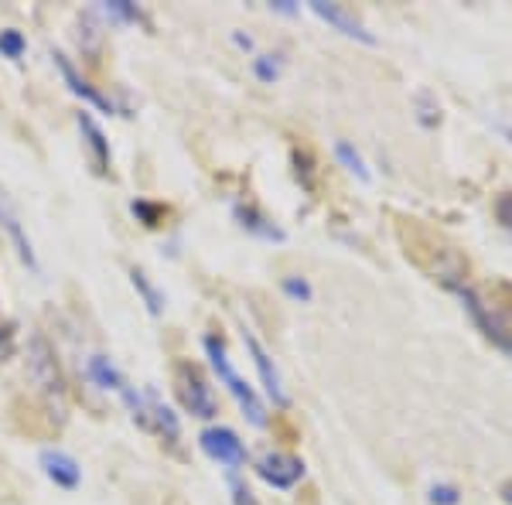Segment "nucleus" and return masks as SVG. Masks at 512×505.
<instances>
[{
  "label": "nucleus",
  "mask_w": 512,
  "mask_h": 505,
  "mask_svg": "<svg viewBox=\"0 0 512 505\" xmlns=\"http://www.w3.org/2000/svg\"><path fill=\"white\" fill-rule=\"evenodd\" d=\"M134 215H140L144 226H161V219L168 215L164 205H151V201H134Z\"/></svg>",
  "instance_id": "nucleus-18"
},
{
  "label": "nucleus",
  "mask_w": 512,
  "mask_h": 505,
  "mask_svg": "<svg viewBox=\"0 0 512 505\" xmlns=\"http://www.w3.org/2000/svg\"><path fill=\"white\" fill-rule=\"evenodd\" d=\"M24 48H28V42H24L21 31H0V55L4 59H21Z\"/></svg>",
  "instance_id": "nucleus-17"
},
{
  "label": "nucleus",
  "mask_w": 512,
  "mask_h": 505,
  "mask_svg": "<svg viewBox=\"0 0 512 505\" xmlns=\"http://www.w3.org/2000/svg\"><path fill=\"white\" fill-rule=\"evenodd\" d=\"M86 372L93 376L96 386H103V389H116L120 397H124L126 389H130V386L124 383V376H120V372L113 369V362H109L107 355H93V359L86 362Z\"/></svg>",
  "instance_id": "nucleus-12"
},
{
  "label": "nucleus",
  "mask_w": 512,
  "mask_h": 505,
  "mask_svg": "<svg viewBox=\"0 0 512 505\" xmlns=\"http://www.w3.org/2000/svg\"><path fill=\"white\" fill-rule=\"evenodd\" d=\"M335 157H339L341 164L356 174L358 182H369V168H366V161H362V157H358V154L352 151L345 140H339V144H335Z\"/></svg>",
  "instance_id": "nucleus-16"
},
{
  "label": "nucleus",
  "mask_w": 512,
  "mask_h": 505,
  "mask_svg": "<svg viewBox=\"0 0 512 505\" xmlns=\"http://www.w3.org/2000/svg\"><path fill=\"white\" fill-rule=\"evenodd\" d=\"M199 444H202V451L209 454V458L219 461V464H226L229 472H236V468L247 464V447H243V441H239L229 427H205L202 437H199Z\"/></svg>",
  "instance_id": "nucleus-4"
},
{
  "label": "nucleus",
  "mask_w": 512,
  "mask_h": 505,
  "mask_svg": "<svg viewBox=\"0 0 512 505\" xmlns=\"http://www.w3.org/2000/svg\"><path fill=\"white\" fill-rule=\"evenodd\" d=\"M311 11L321 17V21H328L331 28H339L345 38H356V42H366V45H376V38L369 34V31L358 24L356 17H349L341 7H335V4H325V0H311Z\"/></svg>",
  "instance_id": "nucleus-7"
},
{
  "label": "nucleus",
  "mask_w": 512,
  "mask_h": 505,
  "mask_svg": "<svg viewBox=\"0 0 512 505\" xmlns=\"http://www.w3.org/2000/svg\"><path fill=\"white\" fill-rule=\"evenodd\" d=\"M103 11L113 17H124V21H137L140 11L134 7V4H126V0H109V4H103Z\"/></svg>",
  "instance_id": "nucleus-19"
},
{
  "label": "nucleus",
  "mask_w": 512,
  "mask_h": 505,
  "mask_svg": "<svg viewBox=\"0 0 512 505\" xmlns=\"http://www.w3.org/2000/svg\"><path fill=\"white\" fill-rule=\"evenodd\" d=\"M0 226L7 229V236H11V243H14L17 257L28 263L32 270H38V260H34V249H32V239H28V232H24V226H21V219H17V212L7 205V199H4V192H0Z\"/></svg>",
  "instance_id": "nucleus-9"
},
{
  "label": "nucleus",
  "mask_w": 512,
  "mask_h": 505,
  "mask_svg": "<svg viewBox=\"0 0 512 505\" xmlns=\"http://www.w3.org/2000/svg\"><path fill=\"white\" fill-rule=\"evenodd\" d=\"M236 219L243 222V229L256 232V236H264V239H284V232L277 229V226H266V219H260V215L253 212V209H243V205H236Z\"/></svg>",
  "instance_id": "nucleus-13"
},
{
  "label": "nucleus",
  "mask_w": 512,
  "mask_h": 505,
  "mask_svg": "<svg viewBox=\"0 0 512 505\" xmlns=\"http://www.w3.org/2000/svg\"><path fill=\"white\" fill-rule=\"evenodd\" d=\"M233 499H236V505H256L253 491H249L247 485H239V482H233Z\"/></svg>",
  "instance_id": "nucleus-24"
},
{
  "label": "nucleus",
  "mask_w": 512,
  "mask_h": 505,
  "mask_svg": "<svg viewBox=\"0 0 512 505\" xmlns=\"http://www.w3.org/2000/svg\"><path fill=\"white\" fill-rule=\"evenodd\" d=\"M496 212H498V219L512 229V195H502V199H498Z\"/></svg>",
  "instance_id": "nucleus-23"
},
{
  "label": "nucleus",
  "mask_w": 512,
  "mask_h": 505,
  "mask_svg": "<svg viewBox=\"0 0 512 505\" xmlns=\"http://www.w3.org/2000/svg\"><path fill=\"white\" fill-rule=\"evenodd\" d=\"M130 280H134V287H137L140 297H144L147 311H151V314H161V307H164V297H161L154 284L147 280V274H144V270H130Z\"/></svg>",
  "instance_id": "nucleus-15"
},
{
  "label": "nucleus",
  "mask_w": 512,
  "mask_h": 505,
  "mask_svg": "<svg viewBox=\"0 0 512 505\" xmlns=\"http://www.w3.org/2000/svg\"><path fill=\"white\" fill-rule=\"evenodd\" d=\"M205 352H209V362H212V369H216V376L226 383V389L236 397V403L243 407V414L249 416V424H253V427H264L266 424L264 403H260V397L253 393V386H249L247 379H243V376L233 369L229 355H226V345H222V338H216V335L205 338Z\"/></svg>",
  "instance_id": "nucleus-1"
},
{
  "label": "nucleus",
  "mask_w": 512,
  "mask_h": 505,
  "mask_svg": "<svg viewBox=\"0 0 512 505\" xmlns=\"http://www.w3.org/2000/svg\"><path fill=\"white\" fill-rule=\"evenodd\" d=\"M502 499H506V505H512V485H506V489H502Z\"/></svg>",
  "instance_id": "nucleus-25"
},
{
  "label": "nucleus",
  "mask_w": 512,
  "mask_h": 505,
  "mask_svg": "<svg viewBox=\"0 0 512 505\" xmlns=\"http://www.w3.org/2000/svg\"><path fill=\"white\" fill-rule=\"evenodd\" d=\"M431 502L434 505H458V489H451V485H434V489H431Z\"/></svg>",
  "instance_id": "nucleus-21"
},
{
  "label": "nucleus",
  "mask_w": 512,
  "mask_h": 505,
  "mask_svg": "<svg viewBox=\"0 0 512 505\" xmlns=\"http://www.w3.org/2000/svg\"><path fill=\"white\" fill-rule=\"evenodd\" d=\"M28 372L32 379L48 397H62L65 393V379H62V369L55 362V349L45 341V335H34L32 345H28Z\"/></svg>",
  "instance_id": "nucleus-3"
},
{
  "label": "nucleus",
  "mask_w": 512,
  "mask_h": 505,
  "mask_svg": "<svg viewBox=\"0 0 512 505\" xmlns=\"http://www.w3.org/2000/svg\"><path fill=\"white\" fill-rule=\"evenodd\" d=\"M42 468L62 489H76L79 482H82V468L69 454H62V451H42Z\"/></svg>",
  "instance_id": "nucleus-10"
},
{
  "label": "nucleus",
  "mask_w": 512,
  "mask_h": 505,
  "mask_svg": "<svg viewBox=\"0 0 512 505\" xmlns=\"http://www.w3.org/2000/svg\"><path fill=\"white\" fill-rule=\"evenodd\" d=\"M79 130H82V137H86L89 151H93L96 171H107L109 168V140H107V134L96 126V120L89 117V113H79Z\"/></svg>",
  "instance_id": "nucleus-11"
},
{
  "label": "nucleus",
  "mask_w": 512,
  "mask_h": 505,
  "mask_svg": "<svg viewBox=\"0 0 512 505\" xmlns=\"http://www.w3.org/2000/svg\"><path fill=\"white\" fill-rule=\"evenodd\" d=\"M256 475L264 478L266 485H274V489H294L297 482L304 478V464H301V458L274 451V454H264L256 461Z\"/></svg>",
  "instance_id": "nucleus-5"
},
{
  "label": "nucleus",
  "mask_w": 512,
  "mask_h": 505,
  "mask_svg": "<svg viewBox=\"0 0 512 505\" xmlns=\"http://www.w3.org/2000/svg\"><path fill=\"white\" fill-rule=\"evenodd\" d=\"M284 291L291 294L294 301H311L308 280H301V276H284Z\"/></svg>",
  "instance_id": "nucleus-20"
},
{
  "label": "nucleus",
  "mask_w": 512,
  "mask_h": 505,
  "mask_svg": "<svg viewBox=\"0 0 512 505\" xmlns=\"http://www.w3.org/2000/svg\"><path fill=\"white\" fill-rule=\"evenodd\" d=\"M274 55H260V59H256V76L264 79V82H274V79H277V65H274Z\"/></svg>",
  "instance_id": "nucleus-22"
},
{
  "label": "nucleus",
  "mask_w": 512,
  "mask_h": 505,
  "mask_svg": "<svg viewBox=\"0 0 512 505\" xmlns=\"http://www.w3.org/2000/svg\"><path fill=\"white\" fill-rule=\"evenodd\" d=\"M171 383H174V393L182 399V407H185L191 416H202V420H212L219 414V403H216V393H212V386L205 379V372L195 362H185V359H178L174 369H171Z\"/></svg>",
  "instance_id": "nucleus-2"
},
{
  "label": "nucleus",
  "mask_w": 512,
  "mask_h": 505,
  "mask_svg": "<svg viewBox=\"0 0 512 505\" xmlns=\"http://www.w3.org/2000/svg\"><path fill=\"white\" fill-rule=\"evenodd\" d=\"M147 414L154 416V424H157V430H161V434H168V437H178V434H182V427H178V416L171 414L161 399L147 397ZM144 424H147V420H144Z\"/></svg>",
  "instance_id": "nucleus-14"
},
{
  "label": "nucleus",
  "mask_w": 512,
  "mask_h": 505,
  "mask_svg": "<svg viewBox=\"0 0 512 505\" xmlns=\"http://www.w3.org/2000/svg\"><path fill=\"white\" fill-rule=\"evenodd\" d=\"M243 341H247V352L253 355V366H256L260 379H264L266 397L274 399L277 407H284V403H287V393H284V383H280V372L274 369V359H270L264 345L256 341V335H243Z\"/></svg>",
  "instance_id": "nucleus-6"
},
{
  "label": "nucleus",
  "mask_w": 512,
  "mask_h": 505,
  "mask_svg": "<svg viewBox=\"0 0 512 505\" xmlns=\"http://www.w3.org/2000/svg\"><path fill=\"white\" fill-rule=\"evenodd\" d=\"M51 59H55V65H59V72H62V79L65 82H69V89L76 92V96H82V99H86V103H93L96 109H103V113H113V103H109L107 96H103V92L99 89H93V86H89V82H86V79L79 76L76 72V65H72V61L65 59L62 51H55V55H51Z\"/></svg>",
  "instance_id": "nucleus-8"
}]
</instances>
